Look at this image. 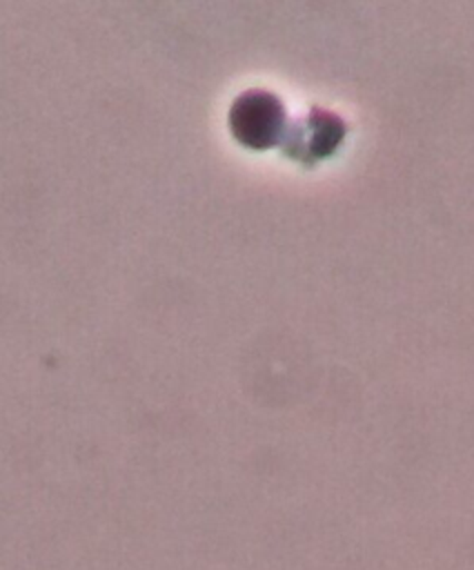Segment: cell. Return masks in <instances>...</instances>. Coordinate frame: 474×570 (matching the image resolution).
<instances>
[{
  "label": "cell",
  "mask_w": 474,
  "mask_h": 570,
  "mask_svg": "<svg viewBox=\"0 0 474 570\" xmlns=\"http://www.w3.org/2000/svg\"><path fill=\"white\" fill-rule=\"evenodd\" d=\"M283 120L280 100L267 89H247L229 107V125L247 145H269L276 140Z\"/></svg>",
  "instance_id": "obj_1"
}]
</instances>
